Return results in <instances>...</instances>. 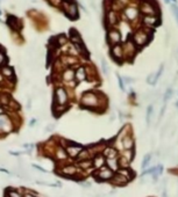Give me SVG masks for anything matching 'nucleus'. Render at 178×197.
Wrapping results in <instances>:
<instances>
[{"label": "nucleus", "mask_w": 178, "mask_h": 197, "mask_svg": "<svg viewBox=\"0 0 178 197\" xmlns=\"http://www.w3.org/2000/svg\"><path fill=\"white\" fill-rule=\"evenodd\" d=\"M130 40H132V42L134 44L136 45L137 49L143 48L151 40V30L145 28V27L143 28H139L136 31H134Z\"/></svg>", "instance_id": "1"}, {"label": "nucleus", "mask_w": 178, "mask_h": 197, "mask_svg": "<svg viewBox=\"0 0 178 197\" xmlns=\"http://www.w3.org/2000/svg\"><path fill=\"white\" fill-rule=\"evenodd\" d=\"M139 12H140V14L142 17H147V15H160L158 5L157 2L154 1V0H143L140 4Z\"/></svg>", "instance_id": "2"}, {"label": "nucleus", "mask_w": 178, "mask_h": 197, "mask_svg": "<svg viewBox=\"0 0 178 197\" xmlns=\"http://www.w3.org/2000/svg\"><path fill=\"white\" fill-rule=\"evenodd\" d=\"M80 103H82V106L89 108V109H93L94 107H98L100 104V98L94 92H87L83 95Z\"/></svg>", "instance_id": "3"}, {"label": "nucleus", "mask_w": 178, "mask_h": 197, "mask_svg": "<svg viewBox=\"0 0 178 197\" xmlns=\"http://www.w3.org/2000/svg\"><path fill=\"white\" fill-rule=\"evenodd\" d=\"M141 23L143 25V27L147 29L153 30L156 27L161 25V17L160 15H147V17H142L141 19Z\"/></svg>", "instance_id": "4"}, {"label": "nucleus", "mask_w": 178, "mask_h": 197, "mask_svg": "<svg viewBox=\"0 0 178 197\" xmlns=\"http://www.w3.org/2000/svg\"><path fill=\"white\" fill-rule=\"evenodd\" d=\"M68 101H69V96L66 90L63 87H57L55 90V106L68 107Z\"/></svg>", "instance_id": "5"}, {"label": "nucleus", "mask_w": 178, "mask_h": 197, "mask_svg": "<svg viewBox=\"0 0 178 197\" xmlns=\"http://www.w3.org/2000/svg\"><path fill=\"white\" fill-rule=\"evenodd\" d=\"M122 48H124L125 59H133L135 57V55L137 52V48L136 45L132 42V40H128L126 42V44L122 45Z\"/></svg>", "instance_id": "6"}, {"label": "nucleus", "mask_w": 178, "mask_h": 197, "mask_svg": "<svg viewBox=\"0 0 178 197\" xmlns=\"http://www.w3.org/2000/svg\"><path fill=\"white\" fill-rule=\"evenodd\" d=\"M114 174L115 173L113 171H111L106 166H104V167H101V168L95 172L94 176H97V179H99L100 181H111L112 177L114 176Z\"/></svg>", "instance_id": "7"}, {"label": "nucleus", "mask_w": 178, "mask_h": 197, "mask_svg": "<svg viewBox=\"0 0 178 197\" xmlns=\"http://www.w3.org/2000/svg\"><path fill=\"white\" fill-rule=\"evenodd\" d=\"M107 41L109 42V44L112 45V46L116 44H120V41H121L120 31L116 28H113L112 27L107 33Z\"/></svg>", "instance_id": "8"}, {"label": "nucleus", "mask_w": 178, "mask_h": 197, "mask_svg": "<svg viewBox=\"0 0 178 197\" xmlns=\"http://www.w3.org/2000/svg\"><path fill=\"white\" fill-rule=\"evenodd\" d=\"M64 13L70 19H77L78 17V7L75 2H66L64 1Z\"/></svg>", "instance_id": "9"}, {"label": "nucleus", "mask_w": 178, "mask_h": 197, "mask_svg": "<svg viewBox=\"0 0 178 197\" xmlns=\"http://www.w3.org/2000/svg\"><path fill=\"white\" fill-rule=\"evenodd\" d=\"M111 56L114 60L116 62L121 63V60H124L125 59V55H124V48H122V45L121 44H116V45H113L112 48H111Z\"/></svg>", "instance_id": "10"}, {"label": "nucleus", "mask_w": 178, "mask_h": 197, "mask_svg": "<svg viewBox=\"0 0 178 197\" xmlns=\"http://www.w3.org/2000/svg\"><path fill=\"white\" fill-rule=\"evenodd\" d=\"M82 150H83V147H82L80 145L71 143V144H68V146L65 147V152L69 158H77V156L82 152Z\"/></svg>", "instance_id": "11"}, {"label": "nucleus", "mask_w": 178, "mask_h": 197, "mask_svg": "<svg viewBox=\"0 0 178 197\" xmlns=\"http://www.w3.org/2000/svg\"><path fill=\"white\" fill-rule=\"evenodd\" d=\"M106 164V159H105V156H103V153H97L94 156H93V159H92V165H93V167H94L97 171L100 169L101 167H104Z\"/></svg>", "instance_id": "12"}, {"label": "nucleus", "mask_w": 178, "mask_h": 197, "mask_svg": "<svg viewBox=\"0 0 178 197\" xmlns=\"http://www.w3.org/2000/svg\"><path fill=\"white\" fill-rule=\"evenodd\" d=\"M125 14H126V17L128 19L129 21H134L135 19L139 17V8L137 7H134V6H128L125 8Z\"/></svg>", "instance_id": "13"}, {"label": "nucleus", "mask_w": 178, "mask_h": 197, "mask_svg": "<svg viewBox=\"0 0 178 197\" xmlns=\"http://www.w3.org/2000/svg\"><path fill=\"white\" fill-rule=\"evenodd\" d=\"M121 143H122V147H124L125 150H134L135 142H134V138H133L129 133H127V135H125L124 137H122Z\"/></svg>", "instance_id": "14"}, {"label": "nucleus", "mask_w": 178, "mask_h": 197, "mask_svg": "<svg viewBox=\"0 0 178 197\" xmlns=\"http://www.w3.org/2000/svg\"><path fill=\"white\" fill-rule=\"evenodd\" d=\"M111 182H112L114 185H126L129 182V180L127 177H125L124 175L119 174V173H115L114 176L112 177Z\"/></svg>", "instance_id": "15"}, {"label": "nucleus", "mask_w": 178, "mask_h": 197, "mask_svg": "<svg viewBox=\"0 0 178 197\" xmlns=\"http://www.w3.org/2000/svg\"><path fill=\"white\" fill-rule=\"evenodd\" d=\"M61 174L64 176H74L77 174V167L74 165H66L61 169Z\"/></svg>", "instance_id": "16"}, {"label": "nucleus", "mask_w": 178, "mask_h": 197, "mask_svg": "<svg viewBox=\"0 0 178 197\" xmlns=\"http://www.w3.org/2000/svg\"><path fill=\"white\" fill-rule=\"evenodd\" d=\"M87 74H86V69L83 67V66H79L78 69L75 71V80L77 82H82L86 79Z\"/></svg>", "instance_id": "17"}, {"label": "nucleus", "mask_w": 178, "mask_h": 197, "mask_svg": "<svg viewBox=\"0 0 178 197\" xmlns=\"http://www.w3.org/2000/svg\"><path fill=\"white\" fill-rule=\"evenodd\" d=\"M103 156H105V159H115L118 158V150H115L114 147H105L103 151Z\"/></svg>", "instance_id": "18"}, {"label": "nucleus", "mask_w": 178, "mask_h": 197, "mask_svg": "<svg viewBox=\"0 0 178 197\" xmlns=\"http://www.w3.org/2000/svg\"><path fill=\"white\" fill-rule=\"evenodd\" d=\"M106 164H107V167L111 171H113L114 173H116L120 167H119V162H118V158L115 159H106Z\"/></svg>", "instance_id": "19"}, {"label": "nucleus", "mask_w": 178, "mask_h": 197, "mask_svg": "<svg viewBox=\"0 0 178 197\" xmlns=\"http://www.w3.org/2000/svg\"><path fill=\"white\" fill-rule=\"evenodd\" d=\"M62 78L64 81H72V80H75V71L72 70V69H66L62 74Z\"/></svg>", "instance_id": "20"}, {"label": "nucleus", "mask_w": 178, "mask_h": 197, "mask_svg": "<svg viewBox=\"0 0 178 197\" xmlns=\"http://www.w3.org/2000/svg\"><path fill=\"white\" fill-rule=\"evenodd\" d=\"M90 156H91V151H90V150H86V148H83L82 152L77 156V160H78V162L85 161V160H90Z\"/></svg>", "instance_id": "21"}, {"label": "nucleus", "mask_w": 178, "mask_h": 197, "mask_svg": "<svg viewBox=\"0 0 178 197\" xmlns=\"http://www.w3.org/2000/svg\"><path fill=\"white\" fill-rule=\"evenodd\" d=\"M107 21L111 26H115L118 22V14L114 11H109L107 13Z\"/></svg>", "instance_id": "22"}, {"label": "nucleus", "mask_w": 178, "mask_h": 197, "mask_svg": "<svg viewBox=\"0 0 178 197\" xmlns=\"http://www.w3.org/2000/svg\"><path fill=\"white\" fill-rule=\"evenodd\" d=\"M56 158L58 160H66L69 156L65 152V148L63 147H57L56 148Z\"/></svg>", "instance_id": "23"}, {"label": "nucleus", "mask_w": 178, "mask_h": 197, "mask_svg": "<svg viewBox=\"0 0 178 197\" xmlns=\"http://www.w3.org/2000/svg\"><path fill=\"white\" fill-rule=\"evenodd\" d=\"M116 173H119L121 175H124L125 177H127L128 180H132L133 177H134V173L132 172V169L130 168H120Z\"/></svg>", "instance_id": "24"}, {"label": "nucleus", "mask_w": 178, "mask_h": 197, "mask_svg": "<svg viewBox=\"0 0 178 197\" xmlns=\"http://www.w3.org/2000/svg\"><path fill=\"white\" fill-rule=\"evenodd\" d=\"M1 72H3V74H4L7 79L14 78V71H13V69L9 67V66H4V67L1 69Z\"/></svg>", "instance_id": "25"}, {"label": "nucleus", "mask_w": 178, "mask_h": 197, "mask_svg": "<svg viewBox=\"0 0 178 197\" xmlns=\"http://www.w3.org/2000/svg\"><path fill=\"white\" fill-rule=\"evenodd\" d=\"M0 103L3 104V106H9V103H11V96L8 94H6V93H1L0 94Z\"/></svg>", "instance_id": "26"}, {"label": "nucleus", "mask_w": 178, "mask_h": 197, "mask_svg": "<svg viewBox=\"0 0 178 197\" xmlns=\"http://www.w3.org/2000/svg\"><path fill=\"white\" fill-rule=\"evenodd\" d=\"M121 156L126 158L127 160L132 161L134 159V150H124L121 152Z\"/></svg>", "instance_id": "27"}, {"label": "nucleus", "mask_w": 178, "mask_h": 197, "mask_svg": "<svg viewBox=\"0 0 178 197\" xmlns=\"http://www.w3.org/2000/svg\"><path fill=\"white\" fill-rule=\"evenodd\" d=\"M118 162H119V167H120V168H129V164H130V161L127 160V159L124 158V156L118 158Z\"/></svg>", "instance_id": "28"}, {"label": "nucleus", "mask_w": 178, "mask_h": 197, "mask_svg": "<svg viewBox=\"0 0 178 197\" xmlns=\"http://www.w3.org/2000/svg\"><path fill=\"white\" fill-rule=\"evenodd\" d=\"M78 167L79 168H83V169H89V168H91V167H93V165H92V159L78 162Z\"/></svg>", "instance_id": "29"}, {"label": "nucleus", "mask_w": 178, "mask_h": 197, "mask_svg": "<svg viewBox=\"0 0 178 197\" xmlns=\"http://www.w3.org/2000/svg\"><path fill=\"white\" fill-rule=\"evenodd\" d=\"M150 161H151V154H147V156H145V158H143V161H142V169L143 171H145V168H148V166H149Z\"/></svg>", "instance_id": "30"}, {"label": "nucleus", "mask_w": 178, "mask_h": 197, "mask_svg": "<svg viewBox=\"0 0 178 197\" xmlns=\"http://www.w3.org/2000/svg\"><path fill=\"white\" fill-rule=\"evenodd\" d=\"M153 114H154V107L153 106H149V107H148V110H147V115H145V121H147V124H148V125L151 123Z\"/></svg>", "instance_id": "31"}, {"label": "nucleus", "mask_w": 178, "mask_h": 197, "mask_svg": "<svg viewBox=\"0 0 178 197\" xmlns=\"http://www.w3.org/2000/svg\"><path fill=\"white\" fill-rule=\"evenodd\" d=\"M7 196L8 197H22V195H21L18 190H15V189H9V190H7Z\"/></svg>", "instance_id": "32"}, {"label": "nucleus", "mask_w": 178, "mask_h": 197, "mask_svg": "<svg viewBox=\"0 0 178 197\" xmlns=\"http://www.w3.org/2000/svg\"><path fill=\"white\" fill-rule=\"evenodd\" d=\"M171 11L174 13V17L176 19V21L178 22V6L176 4H172L171 5Z\"/></svg>", "instance_id": "33"}, {"label": "nucleus", "mask_w": 178, "mask_h": 197, "mask_svg": "<svg viewBox=\"0 0 178 197\" xmlns=\"http://www.w3.org/2000/svg\"><path fill=\"white\" fill-rule=\"evenodd\" d=\"M9 121L5 116H0V129H5L6 127V123H8Z\"/></svg>", "instance_id": "34"}, {"label": "nucleus", "mask_w": 178, "mask_h": 197, "mask_svg": "<svg viewBox=\"0 0 178 197\" xmlns=\"http://www.w3.org/2000/svg\"><path fill=\"white\" fill-rule=\"evenodd\" d=\"M171 96H172V89H168L165 92V94H164V98H163L164 102H168L170 98H171Z\"/></svg>", "instance_id": "35"}, {"label": "nucleus", "mask_w": 178, "mask_h": 197, "mask_svg": "<svg viewBox=\"0 0 178 197\" xmlns=\"http://www.w3.org/2000/svg\"><path fill=\"white\" fill-rule=\"evenodd\" d=\"M101 66H103L104 73L107 74L108 73V67H107V64H106V60H105V59H103V60H101Z\"/></svg>", "instance_id": "36"}, {"label": "nucleus", "mask_w": 178, "mask_h": 197, "mask_svg": "<svg viewBox=\"0 0 178 197\" xmlns=\"http://www.w3.org/2000/svg\"><path fill=\"white\" fill-rule=\"evenodd\" d=\"M33 168L36 169V171H38V172H41V173H48V171H46L44 168H42L41 166H38V165H36V164L33 165Z\"/></svg>", "instance_id": "37"}, {"label": "nucleus", "mask_w": 178, "mask_h": 197, "mask_svg": "<svg viewBox=\"0 0 178 197\" xmlns=\"http://www.w3.org/2000/svg\"><path fill=\"white\" fill-rule=\"evenodd\" d=\"M118 80H119V86H120L121 90H125V84H124V79L121 78L120 75L118 74Z\"/></svg>", "instance_id": "38"}, {"label": "nucleus", "mask_w": 178, "mask_h": 197, "mask_svg": "<svg viewBox=\"0 0 178 197\" xmlns=\"http://www.w3.org/2000/svg\"><path fill=\"white\" fill-rule=\"evenodd\" d=\"M54 129H55V124L50 123L49 125H47V127H46V131H47V132H50V131H53Z\"/></svg>", "instance_id": "39"}, {"label": "nucleus", "mask_w": 178, "mask_h": 197, "mask_svg": "<svg viewBox=\"0 0 178 197\" xmlns=\"http://www.w3.org/2000/svg\"><path fill=\"white\" fill-rule=\"evenodd\" d=\"M65 42H66V40H65V37H64V36H59V37H58V43H59V44H64Z\"/></svg>", "instance_id": "40"}, {"label": "nucleus", "mask_w": 178, "mask_h": 197, "mask_svg": "<svg viewBox=\"0 0 178 197\" xmlns=\"http://www.w3.org/2000/svg\"><path fill=\"white\" fill-rule=\"evenodd\" d=\"M22 197H36V196L32 193H25L23 195H22Z\"/></svg>", "instance_id": "41"}, {"label": "nucleus", "mask_w": 178, "mask_h": 197, "mask_svg": "<svg viewBox=\"0 0 178 197\" xmlns=\"http://www.w3.org/2000/svg\"><path fill=\"white\" fill-rule=\"evenodd\" d=\"M34 125H36V119H32L29 123V127H34Z\"/></svg>", "instance_id": "42"}, {"label": "nucleus", "mask_w": 178, "mask_h": 197, "mask_svg": "<svg viewBox=\"0 0 178 197\" xmlns=\"http://www.w3.org/2000/svg\"><path fill=\"white\" fill-rule=\"evenodd\" d=\"M3 114H4V108H3V107H0V116L3 115Z\"/></svg>", "instance_id": "43"}, {"label": "nucleus", "mask_w": 178, "mask_h": 197, "mask_svg": "<svg viewBox=\"0 0 178 197\" xmlns=\"http://www.w3.org/2000/svg\"><path fill=\"white\" fill-rule=\"evenodd\" d=\"M164 1H165V4H169L170 2V0H164Z\"/></svg>", "instance_id": "44"}, {"label": "nucleus", "mask_w": 178, "mask_h": 197, "mask_svg": "<svg viewBox=\"0 0 178 197\" xmlns=\"http://www.w3.org/2000/svg\"><path fill=\"white\" fill-rule=\"evenodd\" d=\"M64 1H66V2H71V0H64Z\"/></svg>", "instance_id": "45"}]
</instances>
